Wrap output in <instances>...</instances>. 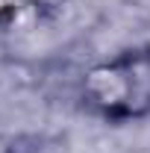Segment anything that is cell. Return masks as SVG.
Returning a JSON list of instances; mask_svg holds the SVG:
<instances>
[{
    "instance_id": "cell-1",
    "label": "cell",
    "mask_w": 150,
    "mask_h": 153,
    "mask_svg": "<svg viewBox=\"0 0 150 153\" xmlns=\"http://www.w3.org/2000/svg\"><path fill=\"white\" fill-rule=\"evenodd\" d=\"M82 103L106 121H135L150 115V47L127 50L91 65L79 82Z\"/></svg>"
},
{
    "instance_id": "cell-2",
    "label": "cell",
    "mask_w": 150,
    "mask_h": 153,
    "mask_svg": "<svg viewBox=\"0 0 150 153\" xmlns=\"http://www.w3.org/2000/svg\"><path fill=\"white\" fill-rule=\"evenodd\" d=\"M27 6H33L41 18H56L59 12L68 6V0H27Z\"/></svg>"
},
{
    "instance_id": "cell-3",
    "label": "cell",
    "mask_w": 150,
    "mask_h": 153,
    "mask_svg": "<svg viewBox=\"0 0 150 153\" xmlns=\"http://www.w3.org/2000/svg\"><path fill=\"white\" fill-rule=\"evenodd\" d=\"M21 6H27V0H0V21L12 18V15H18Z\"/></svg>"
}]
</instances>
